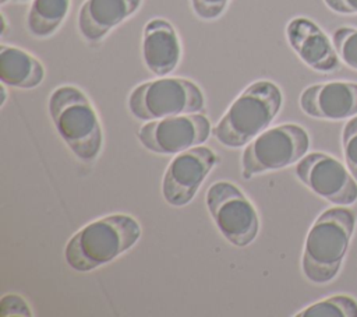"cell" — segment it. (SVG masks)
<instances>
[{"instance_id":"44dd1931","label":"cell","mask_w":357,"mask_h":317,"mask_svg":"<svg viewBox=\"0 0 357 317\" xmlns=\"http://www.w3.org/2000/svg\"><path fill=\"white\" fill-rule=\"evenodd\" d=\"M0 316L10 317V316H20V317H31L32 311L29 304L15 293L4 295L0 300Z\"/></svg>"},{"instance_id":"3957f363","label":"cell","mask_w":357,"mask_h":317,"mask_svg":"<svg viewBox=\"0 0 357 317\" xmlns=\"http://www.w3.org/2000/svg\"><path fill=\"white\" fill-rule=\"evenodd\" d=\"M283 103L280 88L269 80L250 84L212 128V135L227 148H240L268 128Z\"/></svg>"},{"instance_id":"7402d4cb","label":"cell","mask_w":357,"mask_h":317,"mask_svg":"<svg viewBox=\"0 0 357 317\" xmlns=\"http://www.w3.org/2000/svg\"><path fill=\"white\" fill-rule=\"evenodd\" d=\"M324 3L337 14H357V0H324Z\"/></svg>"},{"instance_id":"5bb4252c","label":"cell","mask_w":357,"mask_h":317,"mask_svg":"<svg viewBox=\"0 0 357 317\" xmlns=\"http://www.w3.org/2000/svg\"><path fill=\"white\" fill-rule=\"evenodd\" d=\"M141 4L142 0H85L78 11V31L86 42H99Z\"/></svg>"},{"instance_id":"d4e9b609","label":"cell","mask_w":357,"mask_h":317,"mask_svg":"<svg viewBox=\"0 0 357 317\" xmlns=\"http://www.w3.org/2000/svg\"><path fill=\"white\" fill-rule=\"evenodd\" d=\"M13 1H17V3H24V1H29V0H13Z\"/></svg>"},{"instance_id":"9a60e30c","label":"cell","mask_w":357,"mask_h":317,"mask_svg":"<svg viewBox=\"0 0 357 317\" xmlns=\"http://www.w3.org/2000/svg\"><path fill=\"white\" fill-rule=\"evenodd\" d=\"M45 78L42 63L31 53L10 45H0V80L7 87L31 89Z\"/></svg>"},{"instance_id":"d6986e66","label":"cell","mask_w":357,"mask_h":317,"mask_svg":"<svg viewBox=\"0 0 357 317\" xmlns=\"http://www.w3.org/2000/svg\"><path fill=\"white\" fill-rule=\"evenodd\" d=\"M342 147L347 169L357 182V116H353L344 124L342 133Z\"/></svg>"},{"instance_id":"484cf974","label":"cell","mask_w":357,"mask_h":317,"mask_svg":"<svg viewBox=\"0 0 357 317\" xmlns=\"http://www.w3.org/2000/svg\"><path fill=\"white\" fill-rule=\"evenodd\" d=\"M7 1H8V0H0V3H1V4H6Z\"/></svg>"},{"instance_id":"ba28073f","label":"cell","mask_w":357,"mask_h":317,"mask_svg":"<svg viewBox=\"0 0 357 317\" xmlns=\"http://www.w3.org/2000/svg\"><path fill=\"white\" fill-rule=\"evenodd\" d=\"M211 133V121L205 115L187 113L146 121L138 130V140L153 154L173 155L201 145Z\"/></svg>"},{"instance_id":"cb8c5ba5","label":"cell","mask_w":357,"mask_h":317,"mask_svg":"<svg viewBox=\"0 0 357 317\" xmlns=\"http://www.w3.org/2000/svg\"><path fill=\"white\" fill-rule=\"evenodd\" d=\"M1 18H3V28H1V35H4V34H6V27H7V20H6L4 14L1 15Z\"/></svg>"},{"instance_id":"2e32d148","label":"cell","mask_w":357,"mask_h":317,"mask_svg":"<svg viewBox=\"0 0 357 317\" xmlns=\"http://www.w3.org/2000/svg\"><path fill=\"white\" fill-rule=\"evenodd\" d=\"M70 10V0H32L28 15L26 28L35 38L52 36L63 24Z\"/></svg>"},{"instance_id":"ffe728a7","label":"cell","mask_w":357,"mask_h":317,"mask_svg":"<svg viewBox=\"0 0 357 317\" xmlns=\"http://www.w3.org/2000/svg\"><path fill=\"white\" fill-rule=\"evenodd\" d=\"M230 0H191L194 14L204 21L218 20L227 8Z\"/></svg>"},{"instance_id":"52a82bcc","label":"cell","mask_w":357,"mask_h":317,"mask_svg":"<svg viewBox=\"0 0 357 317\" xmlns=\"http://www.w3.org/2000/svg\"><path fill=\"white\" fill-rule=\"evenodd\" d=\"M206 208L220 233L234 246L245 247L257 237L259 218L252 202L230 182L213 183L205 194Z\"/></svg>"},{"instance_id":"8992f818","label":"cell","mask_w":357,"mask_h":317,"mask_svg":"<svg viewBox=\"0 0 357 317\" xmlns=\"http://www.w3.org/2000/svg\"><path fill=\"white\" fill-rule=\"evenodd\" d=\"M308 148V133L298 124L290 123L266 128L243 151L241 175L244 179H251L259 173L287 168L305 156Z\"/></svg>"},{"instance_id":"e0dca14e","label":"cell","mask_w":357,"mask_h":317,"mask_svg":"<svg viewBox=\"0 0 357 317\" xmlns=\"http://www.w3.org/2000/svg\"><path fill=\"white\" fill-rule=\"evenodd\" d=\"M296 317H357V302L347 295H336L310 304Z\"/></svg>"},{"instance_id":"7c38bea8","label":"cell","mask_w":357,"mask_h":317,"mask_svg":"<svg viewBox=\"0 0 357 317\" xmlns=\"http://www.w3.org/2000/svg\"><path fill=\"white\" fill-rule=\"evenodd\" d=\"M301 110L315 119L344 120L357 115V82L331 81L307 87L298 99Z\"/></svg>"},{"instance_id":"ac0fdd59","label":"cell","mask_w":357,"mask_h":317,"mask_svg":"<svg viewBox=\"0 0 357 317\" xmlns=\"http://www.w3.org/2000/svg\"><path fill=\"white\" fill-rule=\"evenodd\" d=\"M332 42L342 63L353 70H357V28H337L332 35Z\"/></svg>"},{"instance_id":"9c48e42d","label":"cell","mask_w":357,"mask_h":317,"mask_svg":"<svg viewBox=\"0 0 357 317\" xmlns=\"http://www.w3.org/2000/svg\"><path fill=\"white\" fill-rule=\"evenodd\" d=\"M296 176L317 196L336 205L357 201V182L337 159L324 152H311L296 165Z\"/></svg>"},{"instance_id":"30bf717a","label":"cell","mask_w":357,"mask_h":317,"mask_svg":"<svg viewBox=\"0 0 357 317\" xmlns=\"http://www.w3.org/2000/svg\"><path fill=\"white\" fill-rule=\"evenodd\" d=\"M216 162L215 152L204 145L176 154L162 180V196L165 201L173 207L187 205Z\"/></svg>"},{"instance_id":"8fae6325","label":"cell","mask_w":357,"mask_h":317,"mask_svg":"<svg viewBox=\"0 0 357 317\" xmlns=\"http://www.w3.org/2000/svg\"><path fill=\"white\" fill-rule=\"evenodd\" d=\"M290 47L310 68L318 73H335L340 68V57L329 36L310 18L296 17L286 25Z\"/></svg>"},{"instance_id":"7a4b0ae2","label":"cell","mask_w":357,"mask_h":317,"mask_svg":"<svg viewBox=\"0 0 357 317\" xmlns=\"http://www.w3.org/2000/svg\"><path fill=\"white\" fill-rule=\"evenodd\" d=\"M354 228V212L342 205L324 211L315 219L307 235L301 258V270L308 281L326 283L337 275Z\"/></svg>"},{"instance_id":"603a6c76","label":"cell","mask_w":357,"mask_h":317,"mask_svg":"<svg viewBox=\"0 0 357 317\" xmlns=\"http://www.w3.org/2000/svg\"><path fill=\"white\" fill-rule=\"evenodd\" d=\"M6 99H7V92H6V84H3V85H1V102H0V105H1V106H4V103H6Z\"/></svg>"},{"instance_id":"6da1fadb","label":"cell","mask_w":357,"mask_h":317,"mask_svg":"<svg viewBox=\"0 0 357 317\" xmlns=\"http://www.w3.org/2000/svg\"><path fill=\"white\" fill-rule=\"evenodd\" d=\"M141 237L138 221L127 214L99 218L71 236L64 249L66 263L78 272L99 268L124 251Z\"/></svg>"},{"instance_id":"4fadbf2b","label":"cell","mask_w":357,"mask_h":317,"mask_svg":"<svg viewBox=\"0 0 357 317\" xmlns=\"http://www.w3.org/2000/svg\"><path fill=\"white\" fill-rule=\"evenodd\" d=\"M141 53L145 67L155 75H169L180 63L181 45L174 27L163 18H152L144 27Z\"/></svg>"},{"instance_id":"5b68a950","label":"cell","mask_w":357,"mask_h":317,"mask_svg":"<svg viewBox=\"0 0 357 317\" xmlns=\"http://www.w3.org/2000/svg\"><path fill=\"white\" fill-rule=\"evenodd\" d=\"M128 110L138 120L202 113L205 96L201 88L185 78L162 77L137 85L128 95Z\"/></svg>"},{"instance_id":"277c9868","label":"cell","mask_w":357,"mask_h":317,"mask_svg":"<svg viewBox=\"0 0 357 317\" xmlns=\"http://www.w3.org/2000/svg\"><path fill=\"white\" fill-rule=\"evenodd\" d=\"M47 109L59 135L73 154L84 162L96 159L103 134L88 96L74 85H61L50 94Z\"/></svg>"}]
</instances>
